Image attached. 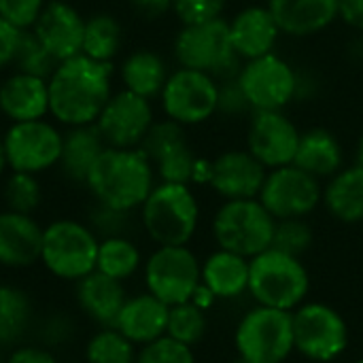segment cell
Instances as JSON below:
<instances>
[{
  "mask_svg": "<svg viewBox=\"0 0 363 363\" xmlns=\"http://www.w3.org/2000/svg\"><path fill=\"white\" fill-rule=\"evenodd\" d=\"M111 62L74 55L55 66L49 77V113L70 128L96 123L111 94Z\"/></svg>",
  "mask_w": 363,
  "mask_h": 363,
  "instance_id": "cell-1",
  "label": "cell"
},
{
  "mask_svg": "<svg viewBox=\"0 0 363 363\" xmlns=\"http://www.w3.org/2000/svg\"><path fill=\"white\" fill-rule=\"evenodd\" d=\"M85 187L94 196V202L134 213L155 187V170L140 147H106L91 166Z\"/></svg>",
  "mask_w": 363,
  "mask_h": 363,
  "instance_id": "cell-2",
  "label": "cell"
},
{
  "mask_svg": "<svg viewBox=\"0 0 363 363\" xmlns=\"http://www.w3.org/2000/svg\"><path fill=\"white\" fill-rule=\"evenodd\" d=\"M138 217L155 247H183L198 232L200 202L191 185L160 181L138 208Z\"/></svg>",
  "mask_w": 363,
  "mask_h": 363,
  "instance_id": "cell-3",
  "label": "cell"
},
{
  "mask_svg": "<svg viewBox=\"0 0 363 363\" xmlns=\"http://www.w3.org/2000/svg\"><path fill=\"white\" fill-rule=\"evenodd\" d=\"M100 236L87 221L55 219L43 228L40 268L55 281L74 285L96 270Z\"/></svg>",
  "mask_w": 363,
  "mask_h": 363,
  "instance_id": "cell-4",
  "label": "cell"
},
{
  "mask_svg": "<svg viewBox=\"0 0 363 363\" xmlns=\"http://www.w3.org/2000/svg\"><path fill=\"white\" fill-rule=\"evenodd\" d=\"M311 277L300 257L266 249L249 259V294L259 306L294 313L306 302Z\"/></svg>",
  "mask_w": 363,
  "mask_h": 363,
  "instance_id": "cell-5",
  "label": "cell"
},
{
  "mask_svg": "<svg viewBox=\"0 0 363 363\" xmlns=\"http://www.w3.org/2000/svg\"><path fill=\"white\" fill-rule=\"evenodd\" d=\"M172 55L181 68L208 72L217 81L238 77L245 64L232 47L228 17L181 26L172 43Z\"/></svg>",
  "mask_w": 363,
  "mask_h": 363,
  "instance_id": "cell-6",
  "label": "cell"
},
{
  "mask_svg": "<svg viewBox=\"0 0 363 363\" xmlns=\"http://www.w3.org/2000/svg\"><path fill=\"white\" fill-rule=\"evenodd\" d=\"M211 228L219 249L251 259L272 247L277 219L257 198L225 200L217 208Z\"/></svg>",
  "mask_w": 363,
  "mask_h": 363,
  "instance_id": "cell-7",
  "label": "cell"
},
{
  "mask_svg": "<svg viewBox=\"0 0 363 363\" xmlns=\"http://www.w3.org/2000/svg\"><path fill=\"white\" fill-rule=\"evenodd\" d=\"M145 291L168 306L189 302L202 285V262L183 247H155L143 264Z\"/></svg>",
  "mask_w": 363,
  "mask_h": 363,
  "instance_id": "cell-8",
  "label": "cell"
},
{
  "mask_svg": "<svg viewBox=\"0 0 363 363\" xmlns=\"http://www.w3.org/2000/svg\"><path fill=\"white\" fill-rule=\"evenodd\" d=\"M234 345L238 355L249 362L283 363L296 351L291 313L257 304L240 319Z\"/></svg>",
  "mask_w": 363,
  "mask_h": 363,
  "instance_id": "cell-9",
  "label": "cell"
},
{
  "mask_svg": "<svg viewBox=\"0 0 363 363\" xmlns=\"http://www.w3.org/2000/svg\"><path fill=\"white\" fill-rule=\"evenodd\" d=\"M219 81L202 70L177 68L170 72L162 94V111L166 119L181 123L183 128L204 125L217 117Z\"/></svg>",
  "mask_w": 363,
  "mask_h": 363,
  "instance_id": "cell-10",
  "label": "cell"
},
{
  "mask_svg": "<svg viewBox=\"0 0 363 363\" xmlns=\"http://www.w3.org/2000/svg\"><path fill=\"white\" fill-rule=\"evenodd\" d=\"M291 319L294 347L308 362L330 363L347 351L349 325L336 308L323 302H304L291 313Z\"/></svg>",
  "mask_w": 363,
  "mask_h": 363,
  "instance_id": "cell-11",
  "label": "cell"
},
{
  "mask_svg": "<svg viewBox=\"0 0 363 363\" xmlns=\"http://www.w3.org/2000/svg\"><path fill=\"white\" fill-rule=\"evenodd\" d=\"M236 79L253 111H285L298 100L300 72L277 51L247 60Z\"/></svg>",
  "mask_w": 363,
  "mask_h": 363,
  "instance_id": "cell-12",
  "label": "cell"
},
{
  "mask_svg": "<svg viewBox=\"0 0 363 363\" xmlns=\"http://www.w3.org/2000/svg\"><path fill=\"white\" fill-rule=\"evenodd\" d=\"M323 183L296 164L268 170L257 200L277 219H306L321 206Z\"/></svg>",
  "mask_w": 363,
  "mask_h": 363,
  "instance_id": "cell-13",
  "label": "cell"
},
{
  "mask_svg": "<svg viewBox=\"0 0 363 363\" xmlns=\"http://www.w3.org/2000/svg\"><path fill=\"white\" fill-rule=\"evenodd\" d=\"M162 183H194L198 153L187 136V128L172 119L155 121L140 145Z\"/></svg>",
  "mask_w": 363,
  "mask_h": 363,
  "instance_id": "cell-14",
  "label": "cell"
},
{
  "mask_svg": "<svg viewBox=\"0 0 363 363\" xmlns=\"http://www.w3.org/2000/svg\"><path fill=\"white\" fill-rule=\"evenodd\" d=\"M302 130L285 111H253L247 121L245 147L268 170L296 160Z\"/></svg>",
  "mask_w": 363,
  "mask_h": 363,
  "instance_id": "cell-15",
  "label": "cell"
},
{
  "mask_svg": "<svg viewBox=\"0 0 363 363\" xmlns=\"http://www.w3.org/2000/svg\"><path fill=\"white\" fill-rule=\"evenodd\" d=\"M62 134L47 121H19L4 134L6 164L13 172L38 174L60 162Z\"/></svg>",
  "mask_w": 363,
  "mask_h": 363,
  "instance_id": "cell-16",
  "label": "cell"
},
{
  "mask_svg": "<svg viewBox=\"0 0 363 363\" xmlns=\"http://www.w3.org/2000/svg\"><path fill=\"white\" fill-rule=\"evenodd\" d=\"M153 123L151 100L128 89L113 94L96 119L106 147L113 149H138Z\"/></svg>",
  "mask_w": 363,
  "mask_h": 363,
  "instance_id": "cell-17",
  "label": "cell"
},
{
  "mask_svg": "<svg viewBox=\"0 0 363 363\" xmlns=\"http://www.w3.org/2000/svg\"><path fill=\"white\" fill-rule=\"evenodd\" d=\"M268 177V168L259 164L247 147L223 149L219 155L211 160L208 170V187L225 202V200H249L257 198L264 181Z\"/></svg>",
  "mask_w": 363,
  "mask_h": 363,
  "instance_id": "cell-18",
  "label": "cell"
},
{
  "mask_svg": "<svg viewBox=\"0 0 363 363\" xmlns=\"http://www.w3.org/2000/svg\"><path fill=\"white\" fill-rule=\"evenodd\" d=\"M32 32L57 64L83 53L85 21L66 0L45 4Z\"/></svg>",
  "mask_w": 363,
  "mask_h": 363,
  "instance_id": "cell-19",
  "label": "cell"
},
{
  "mask_svg": "<svg viewBox=\"0 0 363 363\" xmlns=\"http://www.w3.org/2000/svg\"><path fill=\"white\" fill-rule=\"evenodd\" d=\"M43 225L23 213L0 211V268L23 272L40 264Z\"/></svg>",
  "mask_w": 363,
  "mask_h": 363,
  "instance_id": "cell-20",
  "label": "cell"
},
{
  "mask_svg": "<svg viewBox=\"0 0 363 363\" xmlns=\"http://www.w3.org/2000/svg\"><path fill=\"white\" fill-rule=\"evenodd\" d=\"M230 40L242 62L274 53L281 40L279 23L268 4H247L228 19Z\"/></svg>",
  "mask_w": 363,
  "mask_h": 363,
  "instance_id": "cell-21",
  "label": "cell"
},
{
  "mask_svg": "<svg viewBox=\"0 0 363 363\" xmlns=\"http://www.w3.org/2000/svg\"><path fill=\"white\" fill-rule=\"evenodd\" d=\"M279 30L289 38H311L340 21V0H268Z\"/></svg>",
  "mask_w": 363,
  "mask_h": 363,
  "instance_id": "cell-22",
  "label": "cell"
},
{
  "mask_svg": "<svg viewBox=\"0 0 363 363\" xmlns=\"http://www.w3.org/2000/svg\"><path fill=\"white\" fill-rule=\"evenodd\" d=\"M128 296L125 283L115 281L98 270L72 285L77 313L96 328H113Z\"/></svg>",
  "mask_w": 363,
  "mask_h": 363,
  "instance_id": "cell-23",
  "label": "cell"
},
{
  "mask_svg": "<svg viewBox=\"0 0 363 363\" xmlns=\"http://www.w3.org/2000/svg\"><path fill=\"white\" fill-rule=\"evenodd\" d=\"M170 306L151 296L149 291L130 294L123 308L119 311L113 328L121 332L132 345L145 347L166 336Z\"/></svg>",
  "mask_w": 363,
  "mask_h": 363,
  "instance_id": "cell-24",
  "label": "cell"
},
{
  "mask_svg": "<svg viewBox=\"0 0 363 363\" xmlns=\"http://www.w3.org/2000/svg\"><path fill=\"white\" fill-rule=\"evenodd\" d=\"M38 321L34 296L13 281H0V351L32 338Z\"/></svg>",
  "mask_w": 363,
  "mask_h": 363,
  "instance_id": "cell-25",
  "label": "cell"
},
{
  "mask_svg": "<svg viewBox=\"0 0 363 363\" xmlns=\"http://www.w3.org/2000/svg\"><path fill=\"white\" fill-rule=\"evenodd\" d=\"M0 113L13 123L43 119L49 113L47 79L15 72L0 85Z\"/></svg>",
  "mask_w": 363,
  "mask_h": 363,
  "instance_id": "cell-26",
  "label": "cell"
},
{
  "mask_svg": "<svg viewBox=\"0 0 363 363\" xmlns=\"http://www.w3.org/2000/svg\"><path fill=\"white\" fill-rule=\"evenodd\" d=\"M294 164L319 181H328L345 168V147L330 128H306L300 134Z\"/></svg>",
  "mask_w": 363,
  "mask_h": 363,
  "instance_id": "cell-27",
  "label": "cell"
},
{
  "mask_svg": "<svg viewBox=\"0 0 363 363\" xmlns=\"http://www.w3.org/2000/svg\"><path fill=\"white\" fill-rule=\"evenodd\" d=\"M321 204L340 223L363 221V166L353 164L338 170L323 185Z\"/></svg>",
  "mask_w": 363,
  "mask_h": 363,
  "instance_id": "cell-28",
  "label": "cell"
},
{
  "mask_svg": "<svg viewBox=\"0 0 363 363\" xmlns=\"http://www.w3.org/2000/svg\"><path fill=\"white\" fill-rule=\"evenodd\" d=\"M104 149H106V143L96 123L74 125L62 138V153H60L57 166L66 179H70L72 183L85 185L91 166L96 164V160L100 157Z\"/></svg>",
  "mask_w": 363,
  "mask_h": 363,
  "instance_id": "cell-29",
  "label": "cell"
},
{
  "mask_svg": "<svg viewBox=\"0 0 363 363\" xmlns=\"http://www.w3.org/2000/svg\"><path fill=\"white\" fill-rule=\"evenodd\" d=\"M202 285L217 300H234L249 291V259L217 249L202 262Z\"/></svg>",
  "mask_w": 363,
  "mask_h": 363,
  "instance_id": "cell-30",
  "label": "cell"
},
{
  "mask_svg": "<svg viewBox=\"0 0 363 363\" xmlns=\"http://www.w3.org/2000/svg\"><path fill=\"white\" fill-rule=\"evenodd\" d=\"M119 72H121L123 87L132 94L147 98V100L160 98L162 89L170 77L166 60L151 49H138V51L130 53L123 60Z\"/></svg>",
  "mask_w": 363,
  "mask_h": 363,
  "instance_id": "cell-31",
  "label": "cell"
},
{
  "mask_svg": "<svg viewBox=\"0 0 363 363\" xmlns=\"http://www.w3.org/2000/svg\"><path fill=\"white\" fill-rule=\"evenodd\" d=\"M145 257L140 247L130 238V236H111V238H100L98 247V259H96V270L128 283L143 270Z\"/></svg>",
  "mask_w": 363,
  "mask_h": 363,
  "instance_id": "cell-32",
  "label": "cell"
},
{
  "mask_svg": "<svg viewBox=\"0 0 363 363\" xmlns=\"http://www.w3.org/2000/svg\"><path fill=\"white\" fill-rule=\"evenodd\" d=\"M138 347L115 328H96L83 342V363H134Z\"/></svg>",
  "mask_w": 363,
  "mask_h": 363,
  "instance_id": "cell-33",
  "label": "cell"
},
{
  "mask_svg": "<svg viewBox=\"0 0 363 363\" xmlns=\"http://www.w3.org/2000/svg\"><path fill=\"white\" fill-rule=\"evenodd\" d=\"M121 47V26L108 13H96L85 21L83 32V55L111 62Z\"/></svg>",
  "mask_w": 363,
  "mask_h": 363,
  "instance_id": "cell-34",
  "label": "cell"
},
{
  "mask_svg": "<svg viewBox=\"0 0 363 363\" xmlns=\"http://www.w3.org/2000/svg\"><path fill=\"white\" fill-rule=\"evenodd\" d=\"M206 332H208V317L204 308H200L191 300L170 306L166 336L194 349L206 336Z\"/></svg>",
  "mask_w": 363,
  "mask_h": 363,
  "instance_id": "cell-35",
  "label": "cell"
},
{
  "mask_svg": "<svg viewBox=\"0 0 363 363\" xmlns=\"http://www.w3.org/2000/svg\"><path fill=\"white\" fill-rule=\"evenodd\" d=\"M32 336L36 342H40L43 347L57 353L74 342V338L79 336V323L70 311L57 308V311H51V313L38 317Z\"/></svg>",
  "mask_w": 363,
  "mask_h": 363,
  "instance_id": "cell-36",
  "label": "cell"
},
{
  "mask_svg": "<svg viewBox=\"0 0 363 363\" xmlns=\"http://www.w3.org/2000/svg\"><path fill=\"white\" fill-rule=\"evenodd\" d=\"M2 200L6 204V211L34 215V211L43 202V189L36 179V174L28 172H13L2 189Z\"/></svg>",
  "mask_w": 363,
  "mask_h": 363,
  "instance_id": "cell-37",
  "label": "cell"
},
{
  "mask_svg": "<svg viewBox=\"0 0 363 363\" xmlns=\"http://www.w3.org/2000/svg\"><path fill=\"white\" fill-rule=\"evenodd\" d=\"M13 64L17 66V72L34 74L40 79L51 77L57 66V62L49 55V51L40 45V40L30 30H21Z\"/></svg>",
  "mask_w": 363,
  "mask_h": 363,
  "instance_id": "cell-38",
  "label": "cell"
},
{
  "mask_svg": "<svg viewBox=\"0 0 363 363\" xmlns=\"http://www.w3.org/2000/svg\"><path fill=\"white\" fill-rule=\"evenodd\" d=\"M315 234L306 219H283L277 221L272 249H279L287 255L302 257L313 247Z\"/></svg>",
  "mask_w": 363,
  "mask_h": 363,
  "instance_id": "cell-39",
  "label": "cell"
},
{
  "mask_svg": "<svg viewBox=\"0 0 363 363\" xmlns=\"http://www.w3.org/2000/svg\"><path fill=\"white\" fill-rule=\"evenodd\" d=\"M134 363H196V355L191 347L170 336H162L145 347H138Z\"/></svg>",
  "mask_w": 363,
  "mask_h": 363,
  "instance_id": "cell-40",
  "label": "cell"
},
{
  "mask_svg": "<svg viewBox=\"0 0 363 363\" xmlns=\"http://www.w3.org/2000/svg\"><path fill=\"white\" fill-rule=\"evenodd\" d=\"M230 0H172V15L181 26L223 19Z\"/></svg>",
  "mask_w": 363,
  "mask_h": 363,
  "instance_id": "cell-41",
  "label": "cell"
},
{
  "mask_svg": "<svg viewBox=\"0 0 363 363\" xmlns=\"http://www.w3.org/2000/svg\"><path fill=\"white\" fill-rule=\"evenodd\" d=\"M87 223L100 238L128 236L130 225H132V213L117 211V208L94 202V206L89 208V215H87Z\"/></svg>",
  "mask_w": 363,
  "mask_h": 363,
  "instance_id": "cell-42",
  "label": "cell"
},
{
  "mask_svg": "<svg viewBox=\"0 0 363 363\" xmlns=\"http://www.w3.org/2000/svg\"><path fill=\"white\" fill-rule=\"evenodd\" d=\"M253 113L240 83L236 77L219 81V100H217V117L236 121L242 117H249Z\"/></svg>",
  "mask_w": 363,
  "mask_h": 363,
  "instance_id": "cell-43",
  "label": "cell"
},
{
  "mask_svg": "<svg viewBox=\"0 0 363 363\" xmlns=\"http://www.w3.org/2000/svg\"><path fill=\"white\" fill-rule=\"evenodd\" d=\"M43 9H45L43 0H0V17L6 19L17 30L34 28Z\"/></svg>",
  "mask_w": 363,
  "mask_h": 363,
  "instance_id": "cell-44",
  "label": "cell"
},
{
  "mask_svg": "<svg viewBox=\"0 0 363 363\" xmlns=\"http://www.w3.org/2000/svg\"><path fill=\"white\" fill-rule=\"evenodd\" d=\"M4 363H62L57 353L36 340H26L4 353Z\"/></svg>",
  "mask_w": 363,
  "mask_h": 363,
  "instance_id": "cell-45",
  "label": "cell"
},
{
  "mask_svg": "<svg viewBox=\"0 0 363 363\" xmlns=\"http://www.w3.org/2000/svg\"><path fill=\"white\" fill-rule=\"evenodd\" d=\"M19 34L21 30H17L15 26H11L6 19L0 17V68L13 64L19 45Z\"/></svg>",
  "mask_w": 363,
  "mask_h": 363,
  "instance_id": "cell-46",
  "label": "cell"
},
{
  "mask_svg": "<svg viewBox=\"0 0 363 363\" xmlns=\"http://www.w3.org/2000/svg\"><path fill=\"white\" fill-rule=\"evenodd\" d=\"M130 4L145 21H157L172 13V0H130Z\"/></svg>",
  "mask_w": 363,
  "mask_h": 363,
  "instance_id": "cell-47",
  "label": "cell"
},
{
  "mask_svg": "<svg viewBox=\"0 0 363 363\" xmlns=\"http://www.w3.org/2000/svg\"><path fill=\"white\" fill-rule=\"evenodd\" d=\"M340 21L353 32H363V0H340Z\"/></svg>",
  "mask_w": 363,
  "mask_h": 363,
  "instance_id": "cell-48",
  "label": "cell"
},
{
  "mask_svg": "<svg viewBox=\"0 0 363 363\" xmlns=\"http://www.w3.org/2000/svg\"><path fill=\"white\" fill-rule=\"evenodd\" d=\"M355 36L347 43V55L355 62L363 64V32H353Z\"/></svg>",
  "mask_w": 363,
  "mask_h": 363,
  "instance_id": "cell-49",
  "label": "cell"
},
{
  "mask_svg": "<svg viewBox=\"0 0 363 363\" xmlns=\"http://www.w3.org/2000/svg\"><path fill=\"white\" fill-rule=\"evenodd\" d=\"M355 164L363 166V132L362 136H359V140H357V147H355Z\"/></svg>",
  "mask_w": 363,
  "mask_h": 363,
  "instance_id": "cell-50",
  "label": "cell"
},
{
  "mask_svg": "<svg viewBox=\"0 0 363 363\" xmlns=\"http://www.w3.org/2000/svg\"><path fill=\"white\" fill-rule=\"evenodd\" d=\"M6 166L9 164H6V153H4V140L0 138V177H2V172H4Z\"/></svg>",
  "mask_w": 363,
  "mask_h": 363,
  "instance_id": "cell-51",
  "label": "cell"
},
{
  "mask_svg": "<svg viewBox=\"0 0 363 363\" xmlns=\"http://www.w3.org/2000/svg\"><path fill=\"white\" fill-rule=\"evenodd\" d=\"M232 363H253V362H249V359H245V357H240V355H238V357H236Z\"/></svg>",
  "mask_w": 363,
  "mask_h": 363,
  "instance_id": "cell-52",
  "label": "cell"
},
{
  "mask_svg": "<svg viewBox=\"0 0 363 363\" xmlns=\"http://www.w3.org/2000/svg\"><path fill=\"white\" fill-rule=\"evenodd\" d=\"M0 363H4V353L0 351Z\"/></svg>",
  "mask_w": 363,
  "mask_h": 363,
  "instance_id": "cell-53",
  "label": "cell"
},
{
  "mask_svg": "<svg viewBox=\"0 0 363 363\" xmlns=\"http://www.w3.org/2000/svg\"><path fill=\"white\" fill-rule=\"evenodd\" d=\"M353 363H363V359H357V362H353Z\"/></svg>",
  "mask_w": 363,
  "mask_h": 363,
  "instance_id": "cell-54",
  "label": "cell"
}]
</instances>
